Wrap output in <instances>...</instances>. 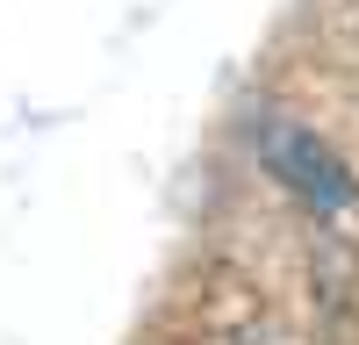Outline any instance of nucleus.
<instances>
[{
	"label": "nucleus",
	"mask_w": 359,
	"mask_h": 345,
	"mask_svg": "<svg viewBox=\"0 0 359 345\" xmlns=\"http://www.w3.org/2000/svg\"><path fill=\"white\" fill-rule=\"evenodd\" d=\"M245 151L259 158V172L273 180L309 223H352L359 216V165L338 151L331 137L302 115L259 108L245 123Z\"/></svg>",
	"instance_id": "f257e3e1"
}]
</instances>
